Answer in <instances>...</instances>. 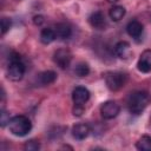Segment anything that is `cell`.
<instances>
[{
  "instance_id": "obj_18",
  "label": "cell",
  "mask_w": 151,
  "mask_h": 151,
  "mask_svg": "<svg viewBox=\"0 0 151 151\" xmlns=\"http://www.w3.org/2000/svg\"><path fill=\"white\" fill-rule=\"evenodd\" d=\"M74 73H76V76H78L80 78L86 77L90 73V66L86 63H78L74 68Z\"/></svg>"
},
{
  "instance_id": "obj_4",
  "label": "cell",
  "mask_w": 151,
  "mask_h": 151,
  "mask_svg": "<svg viewBox=\"0 0 151 151\" xmlns=\"http://www.w3.org/2000/svg\"><path fill=\"white\" fill-rule=\"evenodd\" d=\"M25 65L21 60H12L9 61L8 68H7V77L9 80L19 81L24 74H25Z\"/></svg>"
},
{
  "instance_id": "obj_2",
  "label": "cell",
  "mask_w": 151,
  "mask_h": 151,
  "mask_svg": "<svg viewBox=\"0 0 151 151\" xmlns=\"http://www.w3.org/2000/svg\"><path fill=\"white\" fill-rule=\"evenodd\" d=\"M9 131L17 137H24L32 130V123L26 116H14L8 123Z\"/></svg>"
},
{
  "instance_id": "obj_21",
  "label": "cell",
  "mask_w": 151,
  "mask_h": 151,
  "mask_svg": "<svg viewBox=\"0 0 151 151\" xmlns=\"http://www.w3.org/2000/svg\"><path fill=\"white\" fill-rule=\"evenodd\" d=\"M9 120H11L9 113H7L4 109H1V113H0V125H1V127H5L9 123Z\"/></svg>"
},
{
  "instance_id": "obj_5",
  "label": "cell",
  "mask_w": 151,
  "mask_h": 151,
  "mask_svg": "<svg viewBox=\"0 0 151 151\" xmlns=\"http://www.w3.org/2000/svg\"><path fill=\"white\" fill-rule=\"evenodd\" d=\"M120 111L119 105L113 100H107L101 104L100 106V113L104 119H113L118 116Z\"/></svg>"
},
{
  "instance_id": "obj_10",
  "label": "cell",
  "mask_w": 151,
  "mask_h": 151,
  "mask_svg": "<svg viewBox=\"0 0 151 151\" xmlns=\"http://www.w3.org/2000/svg\"><path fill=\"white\" fill-rule=\"evenodd\" d=\"M90 134V126L87 124H77L72 127V136L78 139L83 140Z\"/></svg>"
},
{
  "instance_id": "obj_19",
  "label": "cell",
  "mask_w": 151,
  "mask_h": 151,
  "mask_svg": "<svg viewBox=\"0 0 151 151\" xmlns=\"http://www.w3.org/2000/svg\"><path fill=\"white\" fill-rule=\"evenodd\" d=\"M24 149H25L26 151H37V150H39V149H40V144H39L37 140L31 139V140L26 142V144H25Z\"/></svg>"
},
{
  "instance_id": "obj_16",
  "label": "cell",
  "mask_w": 151,
  "mask_h": 151,
  "mask_svg": "<svg viewBox=\"0 0 151 151\" xmlns=\"http://www.w3.org/2000/svg\"><path fill=\"white\" fill-rule=\"evenodd\" d=\"M125 13H126V9H125L123 6H113V7L110 9V12H109L110 18H111L113 21H119V20H122V19L124 18Z\"/></svg>"
},
{
  "instance_id": "obj_6",
  "label": "cell",
  "mask_w": 151,
  "mask_h": 151,
  "mask_svg": "<svg viewBox=\"0 0 151 151\" xmlns=\"http://www.w3.org/2000/svg\"><path fill=\"white\" fill-rule=\"evenodd\" d=\"M71 59H72L71 52L65 48H59L53 54V60L60 68H67L70 66Z\"/></svg>"
},
{
  "instance_id": "obj_11",
  "label": "cell",
  "mask_w": 151,
  "mask_h": 151,
  "mask_svg": "<svg viewBox=\"0 0 151 151\" xmlns=\"http://www.w3.org/2000/svg\"><path fill=\"white\" fill-rule=\"evenodd\" d=\"M126 31L130 37L132 38H139L143 32V25L137 20H131L126 25Z\"/></svg>"
},
{
  "instance_id": "obj_3",
  "label": "cell",
  "mask_w": 151,
  "mask_h": 151,
  "mask_svg": "<svg viewBox=\"0 0 151 151\" xmlns=\"http://www.w3.org/2000/svg\"><path fill=\"white\" fill-rule=\"evenodd\" d=\"M127 80L125 73L122 72H109L105 76V83L111 91H118L122 88Z\"/></svg>"
},
{
  "instance_id": "obj_24",
  "label": "cell",
  "mask_w": 151,
  "mask_h": 151,
  "mask_svg": "<svg viewBox=\"0 0 151 151\" xmlns=\"http://www.w3.org/2000/svg\"><path fill=\"white\" fill-rule=\"evenodd\" d=\"M107 2H111V4H116V2H118L119 0H106Z\"/></svg>"
},
{
  "instance_id": "obj_8",
  "label": "cell",
  "mask_w": 151,
  "mask_h": 151,
  "mask_svg": "<svg viewBox=\"0 0 151 151\" xmlns=\"http://www.w3.org/2000/svg\"><path fill=\"white\" fill-rule=\"evenodd\" d=\"M137 68L143 73H149L151 71V50H145L137 63Z\"/></svg>"
},
{
  "instance_id": "obj_22",
  "label": "cell",
  "mask_w": 151,
  "mask_h": 151,
  "mask_svg": "<svg viewBox=\"0 0 151 151\" xmlns=\"http://www.w3.org/2000/svg\"><path fill=\"white\" fill-rule=\"evenodd\" d=\"M83 112H84V106L76 104V106H74V109H73V114L77 116V117H79V116L83 114Z\"/></svg>"
},
{
  "instance_id": "obj_15",
  "label": "cell",
  "mask_w": 151,
  "mask_h": 151,
  "mask_svg": "<svg viewBox=\"0 0 151 151\" xmlns=\"http://www.w3.org/2000/svg\"><path fill=\"white\" fill-rule=\"evenodd\" d=\"M114 52L119 58H126L130 53V44L127 41H119L114 47Z\"/></svg>"
},
{
  "instance_id": "obj_1",
  "label": "cell",
  "mask_w": 151,
  "mask_h": 151,
  "mask_svg": "<svg viewBox=\"0 0 151 151\" xmlns=\"http://www.w3.org/2000/svg\"><path fill=\"white\" fill-rule=\"evenodd\" d=\"M151 94L146 91H136L127 98V109L132 114H140L150 104Z\"/></svg>"
},
{
  "instance_id": "obj_14",
  "label": "cell",
  "mask_w": 151,
  "mask_h": 151,
  "mask_svg": "<svg viewBox=\"0 0 151 151\" xmlns=\"http://www.w3.org/2000/svg\"><path fill=\"white\" fill-rule=\"evenodd\" d=\"M57 38V34H55V31L50 28V27H46L44 28L41 32H40V40L42 44H51L52 41H54Z\"/></svg>"
},
{
  "instance_id": "obj_9",
  "label": "cell",
  "mask_w": 151,
  "mask_h": 151,
  "mask_svg": "<svg viewBox=\"0 0 151 151\" xmlns=\"http://www.w3.org/2000/svg\"><path fill=\"white\" fill-rule=\"evenodd\" d=\"M88 22H90V25H91L93 28H96V29H104V28H105V25H106L105 17H104L103 12H100V11L93 12V13L88 17Z\"/></svg>"
},
{
  "instance_id": "obj_20",
  "label": "cell",
  "mask_w": 151,
  "mask_h": 151,
  "mask_svg": "<svg viewBox=\"0 0 151 151\" xmlns=\"http://www.w3.org/2000/svg\"><path fill=\"white\" fill-rule=\"evenodd\" d=\"M11 26H12V20H11L9 18L4 17V18L1 19V33L5 34L7 31H9Z\"/></svg>"
},
{
  "instance_id": "obj_7",
  "label": "cell",
  "mask_w": 151,
  "mask_h": 151,
  "mask_svg": "<svg viewBox=\"0 0 151 151\" xmlns=\"http://www.w3.org/2000/svg\"><path fill=\"white\" fill-rule=\"evenodd\" d=\"M90 99V91L84 86H77L72 92V100L74 104L84 105Z\"/></svg>"
},
{
  "instance_id": "obj_12",
  "label": "cell",
  "mask_w": 151,
  "mask_h": 151,
  "mask_svg": "<svg viewBox=\"0 0 151 151\" xmlns=\"http://www.w3.org/2000/svg\"><path fill=\"white\" fill-rule=\"evenodd\" d=\"M54 31H55L57 38H60V39H68L71 37V34H72V29H71L70 25H67L65 22L57 24Z\"/></svg>"
},
{
  "instance_id": "obj_13",
  "label": "cell",
  "mask_w": 151,
  "mask_h": 151,
  "mask_svg": "<svg viewBox=\"0 0 151 151\" xmlns=\"http://www.w3.org/2000/svg\"><path fill=\"white\" fill-rule=\"evenodd\" d=\"M57 79V73L54 71H44L39 74V81L41 85H51Z\"/></svg>"
},
{
  "instance_id": "obj_17",
  "label": "cell",
  "mask_w": 151,
  "mask_h": 151,
  "mask_svg": "<svg viewBox=\"0 0 151 151\" xmlns=\"http://www.w3.org/2000/svg\"><path fill=\"white\" fill-rule=\"evenodd\" d=\"M136 147L142 151H151V137L150 136H143L138 139Z\"/></svg>"
},
{
  "instance_id": "obj_23",
  "label": "cell",
  "mask_w": 151,
  "mask_h": 151,
  "mask_svg": "<svg viewBox=\"0 0 151 151\" xmlns=\"http://www.w3.org/2000/svg\"><path fill=\"white\" fill-rule=\"evenodd\" d=\"M33 22H34L35 25H41V24L44 22V17H42V15H35V17L33 18Z\"/></svg>"
}]
</instances>
